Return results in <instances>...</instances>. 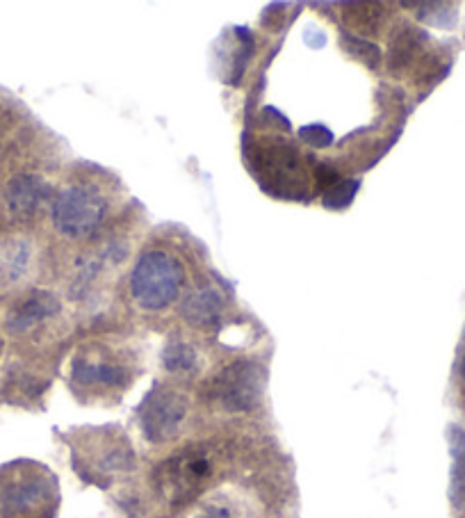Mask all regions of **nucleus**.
<instances>
[{
    "label": "nucleus",
    "mask_w": 465,
    "mask_h": 518,
    "mask_svg": "<svg viewBox=\"0 0 465 518\" xmlns=\"http://www.w3.org/2000/svg\"><path fill=\"white\" fill-rule=\"evenodd\" d=\"M53 197V185L39 174L14 176L5 190L7 210H10L12 217L21 222H30L35 220L37 215H42L46 206L53 204Z\"/></svg>",
    "instance_id": "nucleus-9"
},
{
    "label": "nucleus",
    "mask_w": 465,
    "mask_h": 518,
    "mask_svg": "<svg viewBox=\"0 0 465 518\" xmlns=\"http://www.w3.org/2000/svg\"><path fill=\"white\" fill-rule=\"evenodd\" d=\"M447 441H450L452 452V503L459 507L465 500V432L459 425H450L447 430Z\"/></svg>",
    "instance_id": "nucleus-12"
},
{
    "label": "nucleus",
    "mask_w": 465,
    "mask_h": 518,
    "mask_svg": "<svg viewBox=\"0 0 465 518\" xmlns=\"http://www.w3.org/2000/svg\"><path fill=\"white\" fill-rule=\"evenodd\" d=\"M461 377H463V382H465V356H463V361H461Z\"/></svg>",
    "instance_id": "nucleus-20"
},
{
    "label": "nucleus",
    "mask_w": 465,
    "mask_h": 518,
    "mask_svg": "<svg viewBox=\"0 0 465 518\" xmlns=\"http://www.w3.org/2000/svg\"><path fill=\"white\" fill-rule=\"evenodd\" d=\"M342 42H345V48L354 55V58L367 64L370 69H377V64L381 60L379 46H374L370 42H365L363 37H354V35H342Z\"/></svg>",
    "instance_id": "nucleus-15"
},
{
    "label": "nucleus",
    "mask_w": 465,
    "mask_h": 518,
    "mask_svg": "<svg viewBox=\"0 0 465 518\" xmlns=\"http://www.w3.org/2000/svg\"><path fill=\"white\" fill-rule=\"evenodd\" d=\"M226 297L215 283L201 281L181 299V318L194 329H215L224 318Z\"/></svg>",
    "instance_id": "nucleus-10"
},
{
    "label": "nucleus",
    "mask_w": 465,
    "mask_h": 518,
    "mask_svg": "<svg viewBox=\"0 0 465 518\" xmlns=\"http://www.w3.org/2000/svg\"><path fill=\"white\" fill-rule=\"evenodd\" d=\"M190 407V398L183 391L167 384H155L137 409L144 439L153 445L178 439L190 418Z\"/></svg>",
    "instance_id": "nucleus-4"
},
{
    "label": "nucleus",
    "mask_w": 465,
    "mask_h": 518,
    "mask_svg": "<svg viewBox=\"0 0 465 518\" xmlns=\"http://www.w3.org/2000/svg\"><path fill=\"white\" fill-rule=\"evenodd\" d=\"M267 370L258 361L240 359L212 379V400L231 414H247L263 402Z\"/></svg>",
    "instance_id": "nucleus-5"
},
{
    "label": "nucleus",
    "mask_w": 465,
    "mask_h": 518,
    "mask_svg": "<svg viewBox=\"0 0 465 518\" xmlns=\"http://www.w3.org/2000/svg\"><path fill=\"white\" fill-rule=\"evenodd\" d=\"M133 382V368L121 347L105 341L78 347L71 361V384L85 393L124 391Z\"/></svg>",
    "instance_id": "nucleus-3"
},
{
    "label": "nucleus",
    "mask_w": 465,
    "mask_h": 518,
    "mask_svg": "<svg viewBox=\"0 0 465 518\" xmlns=\"http://www.w3.org/2000/svg\"><path fill=\"white\" fill-rule=\"evenodd\" d=\"M5 128H7V115H5V112H3V110H0V142H3Z\"/></svg>",
    "instance_id": "nucleus-19"
},
{
    "label": "nucleus",
    "mask_w": 465,
    "mask_h": 518,
    "mask_svg": "<svg viewBox=\"0 0 465 518\" xmlns=\"http://www.w3.org/2000/svg\"><path fill=\"white\" fill-rule=\"evenodd\" d=\"M187 267L169 247L151 245L135 258L128 274L130 304L144 315H162L181 302Z\"/></svg>",
    "instance_id": "nucleus-2"
},
{
    "label": "nucleus",
    "mask_w": 465,
    "mask_h": 518,
    "mask_svg": "<svg viewBox=\"0 0 465 518\" xmlns=\"http://www.w3.org/2000/svg\"><path fill=\"white\" fill-rule=\"evenodd\" d=\"M85 466L89 477L99 475L103 480H110L112 475L126 473L135 466L133 448L126 436L99 430L94 443H89V450H85Z\"/></svg>",
    "instance_id": "nucleus-7"
},
{
    "label": "nucleus",
    "mask_w": 465,
    "mask_h": 518,
    "mask_svg": "<svg viewBox=\"0 0 465 518\" xmlns=\"http://www.w3.org/2000/svg\"><path fill=\"white\" fill-rule=\"evenodd\" d=\"M422 10L427 12H420L418 16L422 21H427L429 26H438V28H450L454 26L456 21V12L452 5L447 3H427V5H420Z\"/></svg>",
    "instance_id": "nucleus-16"
},
{
    "label": "nucleus",
    "mask_w": 465,
    "mask_h": 518,
    "mask_svg": "<svg viewBox=\"0 0 465 518\" xmlns=\"http://www.w3.org/2000/svg\"><path fill=\"white\" fill-rule=\"evenodd\" d=\"M352 7V16H349V23L356 30L367 32V35H372V32H379L381 28V16H383V7L381 5H349Z\"/></svg>",
    "instance_id": "nucleus-13"
},
{
    "label": "nucleus",
    "mask_w": 465,
    "mask_h": 518,
    "mask_svg": "<svg viewBox=\"0 0 465 518\" xmlns=\"http://www.w3.org/2000/svg\"><path fill=\"white\" fill-rule=\"evenodd\" d=\"M64 315L62 299L51 290H32L30 295L21 299L19 304L10 311L7 318V329L16 336L32 334L48 325H55Z\"/></svg>",
    "instance_id": "nucleus-8"
},
{
    "label": "nucleus",
    "mask_w": 465,
    "mask_h": 518,
    "mask_svg": "<svg viewBox=\"0 0 465 518\" xmlns=\"http://www.w3.org/2000/svg\"><path fill=\"white\" fill-rule=\"evenodd\" d=\"M117 210V194L103 176H76L55 192L51 222L60 238L71 242L99 240Z\"/></svg>",
    "instance_id": "nucleus-1"
},
{
    "label": "nucleus",
    "mask_w": 465,
    "mask_h": 518,
    "mask_svg": "<svg viewBox=\"0 0 465 518\" xmlns=\"http://www.w3.org/2000/svg\"><path fill=\"white\" fill-rule=\"evenodd\" d=\"M194 518H238V514L233 512L228 505L222 503H210L201 509V512L194 516Z\"/></svg>",
    "instance_id": "nucleus-18"
},
{
    "label": "nucleus",
    "mask_w": 465,
    "mask_h": 518,
    "mask_svg": "<svg viewBox=\"0 0 465 518\" xmlns=\"http://www.w3.org/2000/svg\"><path fill=\"white\" fill-rule=\"evenodd\" d=\"M301 140H304L306 144H310V147L315 149H322V147H329L333 135L329 128H324L322 124H310L306 128H301Z\"/></svg>",
    "instance_id": "nucleus-17"
},
{
    "label": "nucleus",
    "mask_w": 465,
    "mask_h": 518,
    "mask_svg": "<svg viewBox=\"0 0 465 518\" xmlns=\"http://www.w3.org/2000/svg\"><path fill=\"white\" fill-rule=\"evenodd\" d=\"M212 457L203 448H187L158 468V489L174 505L192 500L212 477Z\"/></svg>",
    "instance_id": "nucleus-6"
},
{
    "label": "nucleus",
    "mask_w": 465,
    "mask_h": 518,
    "mask_svg": "<svg viewBox=\"0 0 465 518\" xmlns=\"http://www.w3.org/2000/svg\"><path fill=\"white\" fill-rule=\"evenodd\" d=\"M160 361L162 368L174 377H194L203 368V356L197 350V345L187 343L185 338H169Z\"/></svg>",
    "instance_id": "nucleus-11"
},
{
    "label": "nucleus",
    "mask_w": 465,
    "mask_h": 518,
    "mask_svg": "<svg viewBox=\"0 0 465 518\" xmlns=\"http://www.w3.org/2000/svg\"><path fill=\"white\" fill-rule=\"evenodd\" d=\"M358 188H361V183H358V181H340V183L333 185L331 190L324 192L322 204L326 208H333V210L347 208L354 201Z\"/></svg>",
    "instance_id": "nucleus-14"
},
{
    "label": "nucleus",
    "mask_w": 465,
    "mask_h": 518,
    "mask_svg": "<svg viewBox=\"0 0 465 518\" xmlns=\"http://www.w3.org/2000/svg\"><path fill=\"white\" fill-rule=\"evenodd\" d=\"M0 352H3V338H0Z\"/></svg>",
    "instance_id": "nucleus-21"
}]
</instances>
